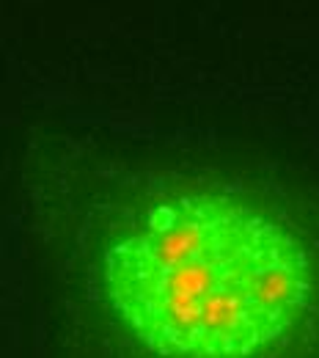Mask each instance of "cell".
I'll use <instances>...</instances> for the list:
<instances>
[{
	"label": "cell",
	"instance_id": "6da1fadb",
	"mask_svg": "<svg viewBox=\"0 0 319 358\" xmlns=\"http://www.w3.org/2000/svg\"><path fill=\"white\" fill-rule=\"evenodd\" d=\"M110 309L160 358H256L297 331L314 298L303 243L218 193H177L119 231L102 259Z\"/></svg>",
	"mask_w": 319,
	"mask_h": 358
}]
</instances>
